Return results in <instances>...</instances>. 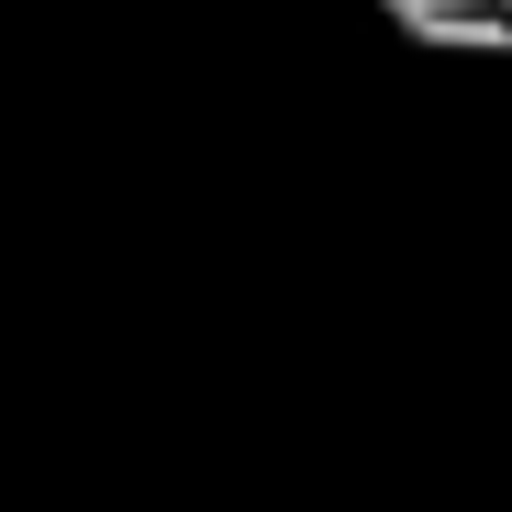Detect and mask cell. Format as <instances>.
<instances>
[{
  "instance_id": "6da1fadb",
  "label": "cell",
  "mask_w": 512,
  "mask_h": 512,
  "mask_svg": "<svg viewBox=\"0 0 512 512\" xmlns=\"http://www.w3.org/2000/svg\"><path fill=\"white\" fill-rule=\"evenodd\" d=\"M379 12L412 45H446V56H512V0H379Z\"/></svg>"
}]
</instances>
